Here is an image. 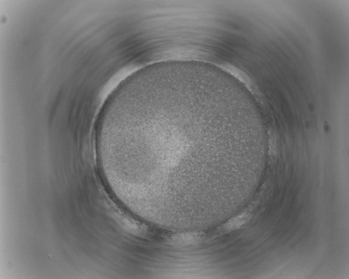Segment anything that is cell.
<instances>
[{
  "label": "cell",
  "mask_w": 349,
  "mask_h": 279,
  "mask_svg": "<svg viewBox=\"0 0 349 279\" xmlns=\"http://www.w3.org/2000/svg\"><path fill=\"white\" fill-rule=\"evenodd\" d=\"M251 218V213L248 211L244 212L242 213V214L229 220L227 223H226L224 225L223 229L224 231H226V232L238 229L245 223H247Z\"/></svg>",
  "instance_id": "cell-1"
}]
</instances>
